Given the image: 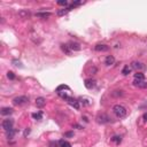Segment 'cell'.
Wrapping results in <instances>:
<instances>
[{
	"label": "cell",
	"mask_w": 147,
	"mask_h": 147,
	"mask_svg": "<svg viewBox=\"0 0 147 147\" xmlns=\"http://www.w3.org/2000/svg\"><path fill=\"white\" fill-rule=\"evenodd\" d=\"M113 113L115 114L118 118H123L126 116L128 111H126L125 107H123L122 105H115V106H113Z\"/></svg>",
	"instance_id": "1"
},
{
	"label": "cell",
	"mask_w": 147,
	"mask_h": 147,
	"mask_svg": "<svg viewBox=\"0 0 147 147\" xmlns=\"http://www.w3.org/2000/svg\"><path fill=\"white\" fill-rule=\"evenodd\" d=\"M28 102H29V98L27 95H20L13 99V104L15 106H23V105L28 104Z\"/></svg>",
	"instance_id": "2"
},
{
	"label": "cell",
	"mask_w": 147,
	"mask_h": 147,
	"mask_svg": "<svg viewBox=\"0 0 147 147\" xmlns=\"http://www.w3.org/2000/svg\"><path fill=\"white\" fill-rule=\"evenodd\" d=\"M96 122L100 124H107L111 122V118L109 117L107 114H99L98 117H96Z\"/></svg>",
	"instance_id": "3"
},
{
	"label": "cell",
	"mask_w": 147,
	"mask_h": 147,
	"mask_svg": "<svg viewBox=\"0 0 147 147\" xmlns=\"http://www.w3.org/2000/svg\"><path fill=\"white\" fill-rule=\"evenodd\" d=\"M13 125H14V121L10 120V118H7V120H4L3 123H1V126L5 131H9L13 129Z\"/></svg>",
	"instance_id": "4"
},
{
	"label": "cell",
	"mask_w": 147,
	"mask_h": 147,
	"mask_svg": "<svg viewBox=\"0 0 147 147\" xmlns=\"http://www.w3.org/2000/svg\"><path fill=\"white\" fill-rule=\"evenodd\" d=\"M94 50L96 52H107L109 50V46L105 45V44H98V45L94 46Z\"/></svg>",
	"instance_id": "5"
},
{
	"label": "cell",
	"mask_w": 147,
	"mask_h": 147,
	"mask_svg": "<svg viewBox=\"0 0 147 147\" xmlns=\"http://www.w3.org/2000/svg\"><path fill=\"white\" fill-rule=\"evenodd\" d=\"M67 101H68V104H69L70 106L74 107L75 109H77V110L79 109V102H78L76 99H74V98H70V96H69V98L67 99Z\"/></svg>",
	"instance_id": "6"
},
{
	"label": "cell",
	"mask_w": 147,
	"mask_h": 147,
	"mask_svg": "<svg viewBox=\"0 0 147 147\" xmlns=\"http://www.w3.org/2000/svg\"><path fill=\"white\" fill-rule=\"evenodd\" d=\"M68 46H69V48L71 50V51H80V45L78 43H76V41H70V43H68Z\"/></svg>",
	"instance_id": "7"
},
{
	"label": "cell",
	"mask_w": 147,
	"mask_h": 147,
	"mask_svg": "<svg viewBox=\"0 0 147 147\" xmlns=\"http://www.w3.org/2000/svg\"><path fill=\"white\" fill-rule=\"evenodd\" d=\"M133 85L137 87H139V89H147V82H145V80H133Z\"/></svg>",
	"instance_id": "8"
},
{
	"label": "cell",
	"mask_w": 147,
	"mask_h": 147,
	"mask_svg": "<svg viewBox=\"0 0 147 147\" xmlns=\"http://www.w3.org/2000/svg\"><path fill=\"white\" fill-rule=\"evenodd\" d=\"M19 16L21 17V19H29V17L31 16V13L28 9H21L19 12Z\"/></svg>",
	"instance_id": "9"
},
{
	"label": "cell",
	"mask_w": 147,
	"mask_h": 147,
	"mask_svg": "<svg viewBox=\"0 0 147 147\" xmlns=\"http://www.w3.org/2000/svg\"><path fill=\"white\" fill-rule=\"evenodd\" d=\"M84 85L87 90H91L95 86V80L94 79H85L84 80Z\"/></svg>",
	"instance_id": "10"
},
{
	"label": "cell",
	"mask_w": 147,
	"mask_h": 147,
	"mask_svg": "<svg viewBox=\"0 0 147 147\" xmlns=\"http://www.w3.org/2000/svg\"><path fill=\"white\" fill-rule=\"evenodd\" d=\"M45 105H46V99H45V98L39 96V98H37V99H36V106L38 107V108H43Z\"/></svg>",
	"instance_id": "11"
},
{
	"label": "cell",
	"mask_w": 147,
	"mask_h": 147,
	"mask_svg": "<svg viewBox=\"0 0 147 147\" xmlns=\"http://www.w3.org/2000/svg\"><path fill=\"white\" fill-rule=\"evenodd\" d=\"M131 68H132V69H136V70L138 71V70L145 69V66L142 64L141 62H132V64H131Z\"/></svg>",
	"instance_id": "12"
},
{
	"label": "cell",
	"mask_w": 147,
	"mask_h": 147,
	"mask_svg": "<svg viewBox=\"0 0 147 147\" xmlns=\"http://www.w3.org/2000/svg\"><path fill=\"white\" fill-rule=\"evenodd\" d=\"M13 108H9V107H4V108H1V115L6 116V115H10V114H13Z\"/></svg>",
	"instance_id": "13"
},
{
	"label": "cell",
	"mask_w": 147,
	"mask_h": 147,
	"mask_svg": "<svg viewBox=\"0 0 147 147\" xmlns=\"http://www.w3.org/2000/svg\"><path fill=\"white\" fill-rule=\"evenodd\" d=\"M110 95L113 96V98H120V96L124 95V92L122 91V90H115V91H113L110 93Z\"/></svg>",
	"instance_id": "14"
},
{
	"label": "cell",
	"mask_w": 147,
	"mask_h": 147,
	"mask_svg": "<svg viewBox=\"0 0 147 147\" xmlns=\"http://www.w3.org/2000/svg\"><path fill=\"white\" fill-rule=\"evenodd\" d=\"M114 63H115V58L113 55H108L106 58V60H105V64L106 66H111Z\"/></svg>",
	"instance_id": "15"
},
{
	"label": "cell",
	"mask_w": 147,
	"mask_h": 147,
	"mask_svg": "<svg viewBox=\"0 0 147 147\" xmlns=\"http://www.w3.org/2000/svg\"><path fill=\"white\" fill-rule=\"evenodd\" d=\"M61 50H62V51L64 52L67 55H70V54H71V50L69 48L68 44H62V45H61Z\"/></svg>",
	"instance_id": "16"
},
{
	"label": "cell",
	"mask_w": 147,
	"mask_h": 147,
	"mask_svg": "<svg viewBox=\"0 0 147 147\" xmlns=\"http://www.w3.org/2000/svg\"><path fill=\"white\" fill-rule=\"evenodd\" d=\"M51 15L52 14L50 12H44V13H37L36 16L37 17H40V19H47V17H50Z\"/></svg>",
	"instance_id": "17"
},
{
	"label": "cell",
	"mask_w": 147,
	"mask_h": 147,
	"mask_svg": "<svg viewBox=\"0 0 147 147\" xmlns=\"http://www.w3.org/2000/svg\"><path fill=\"white\" fill-rule=\"evenodd\" d=\"M135 79L136 80H145V75L142 72L137 71V74H135Z\"/></svg>",
	"instance_id": "18"
},
{
	"label": "cell",
	"mask_w": 147,
	"mask_h": 147,
	"mask_svg": "<svg viewBox=\"0 0 147 147\" xmlns=\"http://www.w3.org/2000/svg\"><path fill=\"white\" fill-rule=\"evenodd\" d=\"M59 146L60 147H71V144H70L69 141H67V140L61 139L60 141H59Z\"/></svg>",
	"instance_id": "19"
},
{
	"label": "cell",
	"mask_w": 147,
	"mask_h": 147,
	"mask_svg": "<svg viewBox=\"0 0 147 147\" xmlns=\"http://www.w3.org/2000/svg\"><path fill=\"white\" fill-rule=\"evenodd\" d=\"M15 133H16V130L12 129V130H9V131H6V137H7L8 139H12V138H14Z\"/></svg>",
	"instance_id": "20"
},
{
	"label": "cell",
	"mask_w": 147,
	"mask_h": 147,
	"mask_svg": "<svg viewBox=\"0 0 147 147\" xmlns=\"http://www.w3.org/2000/svg\"><path fill=\"white\" fill-rule=\"evenodd\" d=\"M68 12H70V9L68 7L67 8H62V9H59L58 10V15H59V16H63V15H66Z\"/></svg>",
	"instance_id": "21"
},
{
	"label": "cell",
	"mask_w": 147,
	"mask_h": 147,
	"mask_svg": "<svg viewBox=\"0 0 147 147\" xmlns=\"http://www.w3.org/2000/svg\"><path fill=\"white\" fill-rule=\"evenodd\" d=\"M131 70H132V68L129 67V66H125V67L123 68V70H122V74L126 76V75H129V74L131 72Z\"/></svg>",
	"instance_id": "22"
},
{
	"label": "cell",
	"mask_w": 147,
	"mask_h": 147,
	"mask_svg": "<svg viewBox=\"0 0 147 147\" xmlns=\"http://www.w3.org/2000/svg\"><path fill=\"white\" fill-rule=\"evenodd\" d=\"M111 141H114L116 145H118L122 141V137H121V136H114V137L111 138Z\"/></svg>",
	"instance_id": "23"
},
{
	"label": "cell",
	"mask_w": 147,
	"mask_h": 147,
	"mask_svg": "<svg viewBox=\"0 0 147 147\" xmlns=\"http://www.w3.org/2000/svg\"><path fill=\"white\" fill-rule=\"evenodd\" d=\"M32 117H34L35 120H41V118H43V113H35V114H32Z\"/></svg>",
	"instance_id": "24"
},
{
	"label": "cell",
	"mask_w": 147,
	"mask_h": 147,
	"mask_svg": "<svg viewBox=\"0 0 147 147\" xmlns=\"http://www.w3.org/2000/svg\"><path fill=\"white\" fill-rule=\"evenodd\" d=\"M7 77L9 78V79H15V75L13 71H8L7 72Z\"/></svg>",
	"instance_id": "25"
},
{
	"label": "cell",
	"mask_w": 147,
	"mask_h": 147,
	"mask_svg": "<svg viewBox=\"0 0 147 147\" xmlns=\"http://www.w3.org/2000/svg\"><path fill=\"white\" fill-rule=\"evenodd\" d=\"M61 90H69V87L66 86V85H60V86L56 89V92H60Z\"/></svg>",
	"instance_id": "26"
},
{
	"label": "cell",
	"mask_w": 147,
	"mask_h": 147,
	"mask_svg": "<svg viewBox=\"0 0 147 147\" xmlns=\"http://www.w3.org/2000/svg\"><path fill=\"white\" fill-rule=\"evenodd\" d=\"M48 147H60V146H59V144L56 141H50Z\"/></svg>",
	"instance_id": "27"
},
{
	"label": "cell",
	"mask_w": 147,
	"mask_h": 147,
	"mask_svg": "<svg viewBox=\"0 0 147 147\" xmlns=\"http://www.w3.org/2000/svg\"><path fill=\"white\" fill-rule=\"evenodd\" d=\"M58 5H60V6H67L68 5V1H67V0H60V1H58Z\"/></svg>",
	"instance_id": "28"
},
{
	"label": "cell",
	"mask_w": 147,
	"mask_h": 147,
	"mask_svg": "<svg viewBox=\"0 0 147 147\" xmlns=\"http://www.w3.org/2000/svg\"><path fill=\"white\" fill-rule=\"evenodd\" d=\"M72 137H74V132H71V131L64 133V138H72Z\"/></svg>",
	"instance_id": "29"
},
{
	"label": "cell",
	"mask_w": 147,
	"mask_h": 147,
	"mask_svg": "<svg viewBox=\"0 0 147 147\" xmlns=\"http://www.w3.org/2000/svg\"><path fill=\"white\" fill-rule=\"evenodd\" d=\"M95 72H96V68H95V67H93V68L91 69V74H92V75H94Z\"/></svg>",
	"instance_id": "30"
},
{
	"label": "cell",
	"mask_w": 147,
	"mask_h": 147,
	"mask_svg": "<svg viewBox=\"0 0 147 147\" xmlns=\"http://www.w3.org/2000/svg\"><path fill=\"white\" fill-rule=\"evenodd\" d=\"M13 63H16V64H15V66H17V67H22V66H21V62H20V61H19V62H17L16 60H14V61H13Z\"/></svg>",
	"instance_id": "31"
},
{
	"label": "cell",
	"mask_w": 147,
	"mask_h": 147,
	"mask_svg": "<svg viewBox=\"0 0 147 147\" xmlns=\"http://www.w3.org/2000/svg\"><path fill=\"white\" fill-rule=\"evenodd\" d=\"M29 133H30V129H27V130L24 131V137H27Z\"/></svg>",
	"instance_id": "32"
},
{
	"label": "cell",
	"mask_w": 147,
	"mask_h": 147,
	"mask_svg": "<svg viewBox=\"0 0 147 147\" xmlns=\"http://www.w3.org/2000/svg\"><path fill=\"white\" fill-rule=\"evenodd\" d=\"M142 120L146 121V122H147V113H145L144 115H142Z\"/></svg>",
	"instance_id": "33"
}]
</instances>
